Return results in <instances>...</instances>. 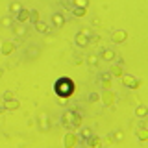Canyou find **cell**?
Masks as SVG:
<instances>
[{
  "label": "cell",
  "instance_id": "6da1fadb",
  "mask_svg": "<svg viewBox=\"0 0 148 148\" xmlns=\"http://www.w3.org/2000/svg\"><path fill=\"white\" fill-rule=\"evenodd\" d=\"M74 91H76V83H74L71 78H59L58 82L54 83V92L58 96H61V98H69V96L74 95Z\"/></svg>",
  "mask_w": 148,
  "mask_h": 148
},
{
  "label": "cell",
  "instance_id": "7a4b0ae2",
  "mask_svg": "<svg viewBox=\"0 0 148 148\" xmlns=\"http://www.w3.org/2000/svg\"><path fill=\"white\" fill-rule=\"evenodd\" d=\"M89 41H91V32L87 30V28L80 30V32L76 34V37H74V43L80 46V48H85V46L89 45Z\"/></svg>",
  "mask_w": 148,
  "mask_h": 148
},
{
  "label": "cell",
  "instance_id": "3957f363",
  "mask_svg": "<svg viewBox=\"0 0 148 148\" xmlns=\"http://www.w3.org/2000/svg\"><path fill=\"white\" fill-rule=\"evenodd\" d=\"M78 145V135L74 132H69V133H65V139H63V146L65 148H74Z\"/></svg>",
  "mask_w": 148,
  "mask_h": 148
},
{
  "label": "cell",
  "instance_id": "277c9868",
  "mask_svg": "<svg viewBox=\"0 0 148 148\" xmlns=\"http://www.w3.org/2000/svg\"><path fill=\"white\" fill-rule=\"evenodd\" d=\"M122 83H124V87H128V89H137L139 87V80L135 76H132V74H124Z\"/></svg>",
  "mask_w": 148,
  "mask_h": 148
},
{
  "label": "cell",
  "instance_id": "5b68a950",
  "mask_svg": "<svg viewBox=\"0 0 148 148\" xmlns=\"http://www.w3.org/2000/svg\"><path fill=\"white\" fill-rule=\"evenodd\" d=\"M100 100L104 102V106H113L115 104V100H117V96H115V92L113 91H104L102 92V96H100Z\"/></svg>",
  "mask_w": 148,
  "mask_h": 148
},
{
  "label": "cell",
  "instance_id": "8992f818",
  "mask_svg": "<svg viewBox=\"0 0 148 148\" xmlns=\"http://www.w3.org/2000/svg\"><path fill=\"white\" fill-rule=\"evenodd\" d=\"M15 48H17V45L13 43V41H4L2 46H0V54H2V56H9Z\"/></svg>",
  "mask_w": 148,
  "mask_h": 148
},
{
  "label": "cell",
  "instance_id": "52a82bcc",
  "mask_svg": "<svg viewBox=\"0 0 148 148\" xmlns=\"http://www.w3.org/2000/svg\"><path fill=\"white\" fill-rule=\"evenodd\" d=\"M111 39H113V43L120 45V43H124V41L128 39V34H126L124 30H117V32H113V35H111Z\"/></svg>",
  "mask_w": 148,
  "mask_h": 148
},
{
  "label": "cell",
  "instance_id": "ba28073f",
  "mask_svg": "<svg viewBox=\"0 0 148 148\" xmlns=\"http://www.w3.org/2000/svg\"><path fill=\"white\" fill-rule=\"evenodd\" d=\"M30 21V9H21V13L15 17V22H18V24H26V22Z\"/></svg>",
  "mask_w": 148,
  "mask_h": 148
},
{
  "label": "cell",
  "instance_id": "9c48e42d",
  "mask_svg": "<svg viewBox=\"0 0 148 148\" xmlns=\"http://www.w3.org/2000/svg\"><path fill=\"white\" fill-rule=\"evenodd\" d=\"M100 58L104 59V61H115V59H117V54H115V50H111V48H104L100 52Z\"/></svg>",
  "mask_w": 148,
  "mask_h": 148
},
{
  "label": "cell",
  "instance_id": "30bf717a",
  "mask_svg": "<svg viewBox=\"0 0 148 148\" xmlns=\"http://www.w3.org/2000/svg\"><path fill=\"white\" fill-rule=\"evenodd\" d=\"M8 9H9V15H11L13 18H15V17L18 15V13H21V9H22V4H21V2H11V4L8 6Z\"/></svg>",
  "mask_w": 148,
  "mask_h": 148
},
{
  "label": "cell",
  "instance_id": "8fae6325",
  "mask_svg": "<svg viewBox=\"0 0 148 148\" xmlns=\"http://www.w3.org/2000/svg\"><path fill=\"white\" fill-rule=\"evenodd\" d=\"M52 24L56 28H61L65 24V15H63V13H54V15H52Z\"/></svg>",
  "mask_w": 148,
  "mask_h": 148
},
{
  "label": "cell",
  "instance_id": "7c38bea8",
  "mask_svg": "<svg viewBox=\"0 0 148 148\" xmlns=\"http://www.w3.org/2000/svg\"><path fill=\"white\" fill-rule=\"evenodd\" d=\"M13 32H15L17 37H26V34H28L26 26H24V24H18V22H15V24H13Z\"/></svg>",
  "mask_w": 148,
  "mask_h": 148
},
{
  "label": "cell",
  "instance_id": "4fadbf2b",
  "mask_svg": "<svg viewBox=\"0 0 148 148\" xmlns=\"http://www.w3.org/2000/svg\"><path fill=\"white\" fill-rule=\"evenodd\" d=\"M109 74L111 76H115V78H122L124 76V69H122V65H113V67L109 69Z\"/></svg>",
  "mask_w": 148,
  "mask_h": 148
},
{
  "label": "cell",
  "instance_id": "5bb4252c",
  "mask_svg": "<svg viewBox=\"0 0 148 148\" xmlns=\"http://www.w3.org/2000/svg\"><path fill=\"white\" fill-rule=\"evenodd\" d=\"M34 28H35V32H39V34H45V35L50 32V26L46 24V22H43V21L35 22V24H34Z\"/></svg>",
  "mask_w": 148,
  "mask_h": 148
},
{
  "label": "cell",
  "instance_id": "9a60e30c",
  "mask_svg": "<svg viewBox=\"0 0 148 148\" xmlns=\"http://www.w3.org/2000/svg\"><path fill=\"white\" fill-rule=\"evenodd\" d=\"M72 117H74V109H67L63 113V124L67 128H71V124H72Z\"/></svg>",
  "mask_w": 148,
  "mask_h": 148
},
{
  "label": "cell",
  "instance_id": "2e32d148",
  "mask_svg": "<svg viewBox=\"0 0 148 148\" xmlns=\"http://www.w3.org/2000/svg\"><path fill=\"white\" fill-rule=\"evenodd\" d=\"M82 122H83L82 115L78 113V111H74V117H72V124H71V128H72V130H78V128L82 126Z\"/></svg>",
  "mask_w": 148,
  "mask_h": 148
},
{
  "label": "cell",
  "instance_id": "e0dca14e",
  "mask_svg": "<svg viewBox=\"0 0 148 148\" xmlns=\"http://www.w3.org/2000/svg\"><path fill=\"white\" fill-rule=\"evenodd\" d=\"M18 108H21V104H18L17 98L15 100H9V102H4V109H6V111H15Z\"/></svg>",
  "mask_w": 148,
  "mask_h": 148
},
{
  "label": "cell",
  "instance_id": "ac0fdd59",
  "mask_svg": "<svg viewBox=\"0 0 148 148\" xmlns=\"http://www.w3.org/2000/svg\"><path fill=\"white\" fill-rule=\"evenodd\" d=\"M0 24H2L4 28H13V24H15V18H13L11 15H6L0 18Z\"/></svg>",
  "mask_w": 148,
  "mask_h": 148
},
{
  "label": "cell",
  "instance_id": "d6986e66",
  "mask_svg": "<svg viewBox=\"0 0 148 148\" xmlns=\"http://www.w3.org/2000/svg\"><path fill=\"white\" fill-rule=\"evenodd\" d=\"M48 126H50L48 115H46V113H41V115H39V128H41V130H48Z\"/></svg>",
  "mask_w": 148,
  "mask_h": 148
},
{
  "label": "cell",
  "instance_id": "ffe728a7",
  "mask_svg": "<svg viewBox=\"0 0 148 148\" xmlns=\"http://www.w3.org/2000/svg\"><path fill=\"white\" fill-rule=\"evenodd\" d=\"M135 115L139 119H146V115H148V108L145 104H141V106H137L135 108Z\"/></svg>",
  "mask_w": 148,
  "mask_h": 148
},
{
  "label": "cell",
  "instance_id": "44dd1931",
  "mask_svg": "<svg viewBox=\"0 0 148 148\" xmlns=\"http://www.w3.org/2000/svg\"><path fill=\"white\" fill-rule=\"evenodd\" d=\"M87 145H89L91 148H100V145H102V141H100V137H96V135H92L89 141H87Z\"/></svg>",
  "mask_w": 148,
  "mask_h": 148
},
{
  "label": "cell",
  "instance_id": "7402d4cb",
  "mask_svg": "<svg viewBox=\"0 0 148 148\" xmlns=\"http://www.w3.org/2000/svg\"><path fill=\"white\" fill-rule=\"evenodd\" d=\"M41 18H39V11L37 9H30V22L32 24H35V22H39Z\"/></svg>",
  "mask_w": 148,
  "mask_h": 148
},
{
  "label": "cell",
  "instance_id": "603a6c76",
  "mask_svg": "<svg viewBox=\"0 0 148 148\" xmlns=\"http://www.w3.org/2000/svg\"><path fill=\"white\" fill-rule=\"evenodd\" d=\"M137 137H139V141H148V130H143V128H139L137 130Z\"/></svg>",
  "mask_w": 148,
  "mask_h": 148
},
{
  "label": "cell",
  "instance_id": "cb8c5ba5",
  "mask_svg": "<svg viewBox=\"0 0 148 148\" xmlns=\"http://www.w3.org/2000/svg\"><path fill=\"white\" fill-rule=\"evenodd\" d=\"M87 6H89V2H87V0H74V2H72V8H82V9H87Z\"/></svg>",
  "mask_w": 148,
  "mask_h": 148
},
{
  "label": "cell",
  "instance_id": "d4e9b609",
  "mask_svg": "<svg viewBox=\"0 0 148 148\" xmlns=\"http://www.w3.org/2000/svg\"><path fill=\"white\" fill-rule=\"evenodd\" d=\"M71 11H72L74 17H85L87 15V9H82V8H72Z\"/></svg>",
  "mask_w": 148,
  "mask_h": 148
},
{
  "label": "cell",
  "instance_id": "484cf974",
  "mask_svg": "<svg viewBox=\"0 0 148 148\" xmlns=\"http://www.w3.org/2000/svg\"><path fill=\"white\" fill-rule=\"evenodd\" d=\"M82 137L85 139V141H89V139L92 137V130H91V128H83V130H82Z\"/></svg>",
  "mask_w": 148,
  "mask_h": 148
},
{
  "label": "cell",
  "instance_id": "4316f807",
  "mask_svg": "<svg viewBox=\"0 0 148 148\" xmlns=\"http://www.w3.org/2000/svg\"><path fill=\"white\" fill-rule=\"evenodd\" d=\"M2 98H4V102H9V100H15V95H13V91H6Z\"/></svg>",
  "mask_w": 148,
  "mask_h": 148
},
{
  "label": "cell",
  "instance_id": "83f0119b",
  "mask_svg": "<svg viewBox=\"0 0 148 148\" xmlns=\"http://www.w3.org/2000/svg\"><path fill=\"white\" fill-rule=\"evenodd\" d=\"M87 61H89V65H96L98 63V56H95V54H91L89 58H87Z\"/></svg>",
  "mask_w": 148,
  "mask_h": 148
},
{
  "label": "cell",
  "instance_id": "f1b7e54d",
  "mask_svg": "<svg viewBox=\"0 0 148 148\" xmlns=\"http://www.w3.org/2000/svg\"><path fill=\"white\" fill-rule=\"evenodd\" d=\"M100 82H111V74L109 72H102L100 74Z\"/></svg>",
  "mask_w": 148,
  "mask_h": 148
},
{
  "label": "cell",
  "instance_id": "f546056e",
  "mask_svg": "<svg viewBox=\"0 0 148 148\" xmlns=\"http://www.w3.org/2000/svg\"><path fill=\"white\" fill-rule=\"evenodd\" d=\"M98 100H100L98 92H91V95H89V102H98Z\"/></svg>",
  "mask_w": 148,
  "mask_h": 148
},
{
  "label": "cell",
  "instance_id": "4dcf8cb0",
  "mask_svg": "<svg viewBox=\"0 0 148 148\" xmlns=\"http://www.w3.org/2000/svg\"><path fill=\"white\" fill-rule=\"evenodd\" d=\"M113 139H115V141H122V139H124V133H122V132H115Z\"/></svg>",
  "mask_w": 148,
  "mask_h": 148
},
{
  "label": "cell",
  "instance_id": "1f68e13d",
  "mask_svg": "<svg viewBox=\"0 0 148 148\" xmlns=\"http://www.w3.org/2000/svg\"><path fill=\"white\" fill-rule=\"evenodd\" d=\"M139 128L148 130V122H146V119H141V122H139Z\"/></svg>",
  "mask_w": 148,
  "mask_h": 148
},
{
  "label": "cell",
  "instance_id": "d6a6232c",
  "mask_svg": "<svg viewBox=\"0 0 148 148\" xmlns=\"http://www.w3.org/2000/svg\"><path fill=\"white\" fill-rule=\"evenodd\" d=\"M4 111H6V109H4V106H0V115H2Z\"/></svg>",
  "mask_w": 148,
  "mask_h": 148
},
{
  "label": "cell",
  "instance_id": "836d02e7",
  "mask_svg": "<svg viewBox=\"0 0 148 148\" xmlns=\"http://www.w3.org/2000/svg\"><path fill=\"white\" fill-rule=\"evenodd\" d=\"M2 74H4V71H2V69H0V78H2Z\"/></svg>",
  "mask_w": 148,
  "mask_h": 148
}]
</instances>
